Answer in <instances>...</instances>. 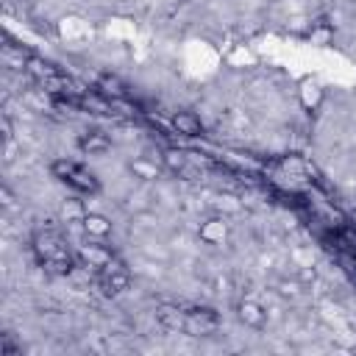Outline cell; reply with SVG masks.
Instances as JSON below:
<instances>
[{
    "instance_id": "obj_15",
    "label": "cell",
    "mask_w": 356,
    "mask_h": 356,
    "mask_svg": "<svg viewBox=\"0 0 356 356\" xmlns=\"http://www.w3.org/2000/svg\"><path fill=\"white\" fill-rule=\"evenodd\" d=\"M97 89L103 92V97H111V100H122L128 95L125 83L117 78V75H100L97 78Z\"/></svg>"
},
{
    "instance_id": "obj_6",
    "label": "cell",
    "mask_w": 356,
    "mask_h": 356,
    "mask_svg": "<svg viewBox=\"0 0 356 356\" xmlns=\"http://www.w3.org/2000/svg\"><path fill=\"white\" fill-rule=\"evenodd\" d=\"M197 236H200V242H206V245H225V239H228V220L225 217H209V220H203L200 222V228H197Z\"/></svg>"
},
{
    "instance_id": "obj_16",
    "label": "cell",
    "mask_w": 356,
    "mask_h": 356,
    "mask_svg": "<svg viewBox=\"0 0 356 356\" xmlns=\"http://www.w3.org/2000/svg\"><path fill=\"white\" fill-rule=\"evenodd\" d=\"M281 167L289 170V172H295V175H314V167H312L303 156H286V159L281 161Z\"/></svg>"
},
{
    "instance_id": "obj_4",
    "label": "cell",
    "mask_w": 356,
    "mask_h": 356,
    "mask_svg": "<svg viewBox=\"0 0 356 356\" xmlns=\"http://www.w3.org/2000/svg\"><path fill=\"white\" fill-rule=\"evenodd\" d=\"M298 100H300L303 111L317 114L323 108V103H325V86H323V81L317 75H303L298 81Z\"/></svg>"
},
{
    "instance_id": "obj_5",
    "label": "cell",
    "mask_w": 356,
    "mask_h": 356,
    "mask_svg": "<svg viewBox=\"0 0 356 356\" xmlns=\"http://www.w3.org/2000/svg\"><path fill=\"white\" fill-rule=\"evenodd\" d=\"M78 259L92 270H106L108 264H114V253L106 245H89V242L78 245Z\"/></svg>"
},
{
    "instance_id": "obj_1",
    "label": "cell",
    "mask_w": 356,
    "mask_h": 356,
    "mask_svg": "<svg viewBox=\"0 0 356 356\" xmlns=\"http://www.w3.org/2000/svg\"><path fill=\"white\" fill-rule=\"evenodd\" d=\"M33 253L39 259V264L47 270V273H56V275H70L72 273V253L67 250L64 239L58 231L53 228H44V231H36L33 234Z\"/></svg>"
},
{
    "instance_id": "obj_14",
    "label": "cell",
    "mask_w": 356,
    "mask_h": 356,
    "mask_svg": "<svg viewBox=\"0 0 356 356\" xmlns=\"http://www.w3.org/2000/svg\"><path fill=\"white\" fill-rule=\"evenodd\" d=\"M161 164H164V170H170V172H189V153H184V150H175V147H167L164 153H161Z\"/></svg>"
},
{
    "instance_id": "obj_13",
    "label": "cell",
    "mask_w": 356,
    "mask_h": 356,
    "mask_svg": "<svg viewBox=\"0 0 356 356\" xmlns=\"http://www.w3.org/2000/svg\"><path fill=\"white\" fill-rule=\"evenodd\" d=\"M78 147H81L83 153H89V156H103V153L111 150V139H108L106 134H100V131H92V134H86V136L78 142Z\"/></svg>"
},
{
    "instance_id": "obj_10",
    "label": "cell",
    "mask_w": 356,
    "mask_h": 356,
    "mask_svg": "<svg viewBox=\"0 0 356 356\" xmlns=\"http://www.w3.org/2000/svg\"><path fill=\"white\" fill-rule=\"evenodd\" d=\"M156 323L164 331H184V309L172 303H159L156 306Z\"/></svg>"
},
{
    "instance_id": "obj_7",
    "label": "cell",
    "mask_w": 356,
    "mask_h": 356,
    "mask_svg": "<svg viewBox=\"0 0 356 356\" xmlns=\"http://www.w3.org/2000/svg\"><path fill=\"white\" fill-rule=\"evenodd\" d=\"M172 128H175V134H181L186 139H195V136L203 134V122L195 111H175L172 114Z\"/></svg>"
},
{
    "instance_id": "obj_21",
    "label": "cell",
    "mask_w": 356,
    "mask_h": 356,
    "mask_svg": "<svg viewBox=\"0 0 356 356\" xmlns=\"http://www.w3.org/2000/svg\"><path fill=\"white\" fill-rule=\"evenodd\" d=\"M0 203H3L6 209H11V206H14V195H11V189H8V186H0Z\"/></svg>"
},
{
    "instance_id": "obj_3",
    "label": "cell",
    "mask_w": 356,
    "mask_h": 356,
    "mask_svg": "<svg viewBox=\"0 0 356 356\" xmlns=\"http://www.w3.org/2000/svg\"><path fill=\"white\" fill-rule=\"evenodd\" d=\"M220 325H222V320L214 309L195 306V309L184 312V331L181 334H186V337H211V334L220 331Z\"/></svg>"
},
{
    "instance_id": "obj_2",
    "label": "cell",
    "mask_w": 356,
    "mask_h": 356,
    "mask_svg": "<svg viewBox=\"0 0 356 356\" xmlns=\"http://www.w3.org/2000/svg\"><path fill=\"white\" fill-rule=\"evenodd\" d=\"M50 172H53L56 178H61L64 184H70L72 189H78V192H89V195H97V192H100L97 178H95L92 172H86L78 161L56 159V161H50Z\"/></svg>"
},
{
    "instance_id": "obj_20",
    "label": "cell",
    "mask_w": 356,
    "mask_h": 356,
    "mask_svg": "<svg viewBox=\"0 0 356 356\" xmlns=\"http://www.w3.org/2000/svg\"><path fill=\"white\" fill-rule=\"evenodd\" d=\"M337 345H339V348H356V334H353V331L339 334V337H337Z\"/></svg>"
},
{
    "instance_id": "obj_22",
    "label": "cell",
    "mask_w": 356,
    "mask_h": 356,
    "mask_svg": "<svg viewBox=\"0 0 356 356\" xmlns=\"http://www.w3.org/2000/svg\"><path fill=\"white\" fill-rule=\"evenodd\" d=\"M14 153H17V145H14V139H11V142H6V164L14 161Z\"/></svg>"
},
{
    "instance_id": "obj_12",
    "label": "cell",
    "mask_w": 356,
    "mask_h": 356,
    "mask_svg": "<svg viewBox=\"0 0 356 356\" xmlns=\"http://www.w3.org/2000/svg\"><path fill=\"white\" fill-rule=\"evenodd\" d=\"M128 284H131V278H128L125 270H120L117 264L106 267V275H103V292L106 295H120V292L128 289Z\"/></svg>"
},
{
    "instance_id": "obj_18",
    "label": "cell",
    "mask_w": 356,
    "mask_h": 356,
    "mask_svg": "<svg viewBox=\"0 0 356 356\" xmlns=\"http://www.w3.org/2000/svg\"><path fill=\"white\" fill-rule=\"evenodd\" d=\"M83 214H86V209L81 206V200H70V203H64L61 206V217L67 220V222H72V220H83Z\"/></svg>"
},
{
    "instance_id": "obj_19",
    "label": "cell",
    "mask_w": 356,
    "mask_h": 356,
    "mask_svg": "<svg viewBox=\"0 0 356 356\" xmlns=\"http://www.w3.org/2000/svg\"><path fill=\"white\" fill-rule=\"evenodd\" d=\"M0 131H3V142H11V139H14V128H11L8 114H3V120H0Z\"/></svg>"
},
{
    "instance_id": "obj_8",
    "label": "cell",
    "mask_w": 356,
    "mask_h": 356,
    "mask_svg": "<svg viewBox=\"0 0 356 356\" xmlns=\"http://www.w3.org/2000/svg\"><path fill=\"white\" fill-rule=\"evenodd\" d=\"M81 228H83V234L92 236V239H106V236H111V220L103 217V214H97V211H86L83 220H81Z\"/></svg>"
},
{
    "instance_id": "obj_11",
    "label": "cell",
    "mask_w": 356,
    "mask_h": 356,
    "mask_svg": "<svg viewBox=\"0 0 356 356\" xmlns=\"http://www.w3.org/2000/svg\"><path fill=\"white\" fill-rule=\"evenodd\" d=\"M128 170H131L134 178H139V181H156V178L161 175L164 164L156 161V159H150V156H136V159L128 164Z\"/></svg>"
},
{
    "instance_id": "obj_17",
    "label": "cell",
    "mask_w": 356,
    "mask_h": 356,
    "mask_svg": "<svg viewBox=\"0 0 356 356\" xmlns=\"http://www.w3.org/2000/svg\"><path fill=\"white\" fill-rule=\"evenodd\" d=\"M309 39H312V44H331V39H334V25H331V22H317V25L312 28Z\"/></svg>"
},
{
    "instance_id": "obj_9",
    "label": "cell",
    "mask_w": 356,
    "mask_h": 356,
    "mask_svg": "<svg viewBox=\"0 0 356 356\" xmlns=\"http://www.w3.org/2000/svg\"><path fill=\"white\" fill-rule=\"evenodd\" d=\"M236 314L248 328H264V323H267V312L259 300H242L236 306Z\"/></svg>"
}]
</instances>
